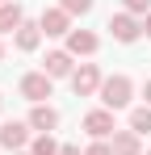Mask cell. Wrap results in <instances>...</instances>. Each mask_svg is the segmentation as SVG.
Returning a JSON list of instances; mask_svg holds the SVG:
<instances>
[{
  "instance_id": "6da1fadb",
  "label": "cell",
  "mask_w": 151,
  "mask_h": 155,
  "mask_svg": "<svg viewBox=\"0 0 151 155\" xmlns=\"http://www.w3.org/2000/svg\"><path fill=\"white\" fill-rule=\"evenodd\" d=\"M130 97H134L130 76H109L105 84H101V105H105V109H126Z\"/></svg>"
},
{
  "instance_id": "7a4b0ae2",
  "label": "cell",
  "mask_w": 151,
  "mask_h": 155,
  "mask_svg": "<svg viewBox=\"0 0 151 155\" xmlns=\"http://www.w3.org/2000/svg\"><path fill=\"white\" fill-rule=\"evenodd\" d=\"M101 71H97V63H80L72 71V88H76V97H92V92H101Z\"/></svg>"
},
{
  "instance_id": "3957f363",
  "label": "cell",
  "mask_w": 151,
  "mask_h": 155,
  "mask_svg": "<svg viewBox=\"0 0 151 155\" xmlns=\"http://www.w3.org/2000/svg\"><path fill=\"white\" fill-rule=\"evenodd\" d=\"M84 130H88V138H109V134H118L113 126V109H92V113H84Z\"/></svg>"
},
{
  "instance_id": "277c9868",
  "label": "cell",
  "mask_w": 151,
  "mask_h": 155,
  "mask_svg": "<svg viewBox=\"0 0 151 155\" xmlns=\"http://www.w3.org/2000/svg\"><path fill=\"white\" fill-rule=\"evenodd\" d=\"M21 97L34 101V105H46V97H50V76H46V71H29V76H21Z\"/></svg>"
},
{
  "instance_id": "5b68a950",
  "label": "cell",
  "mask_w": 151,
  "mask_h": 155,
  "mask_svg": "<svg viewBox=\"0 0 151 155\" xmlns=\"http://www.w3.org/2000/svg\"><path fill=\"white\" fill-rule=\"evenodd\" d=\"M38 25H42L46 38H67V34H72V13H63V8H46Z\"/></svg>"
},
{
  "instance_id": "8992f818",
  "label": "cell",
  "mask_w": 151,
  "mask_h": 155,
  "mask_svg": "<svg viewBox=\"0 0 151 155\" xmlns=\"http://www.w3.org/2000/svg\"><path fill=\"white\" fill-rule=\"evenodd\" d=\"M109 34H113L118 42H134V38L143 34V25H139L134 13H113V17H109Z\"/></svg>"
},
{
  "instance_id": "52a82bcc",
  "label": "cell",
  "mask_w": 151,
  "mask_h": 155,
  "mask_svg": "<svg viewBox=\"0 0 151 155\" xmlns=\"http://www.w3.org/2000/svg\"><path fill=\"white\" fill-rule=\"evenodd\" d=\"M29 122H4V126H0V143H4V147H8V151H21L25 143H29Z\"/></svg>"
},
{
  "instance_id": "ba28073f",
  "label": "cell",
  "mask_w": 151,
  "mask_h": 155,
  "mask_svg": "<svg viewBox=\"0 0 151 155\" xmlns=\"http://www.w3.org/2000/svg\"><path fill=\"white\" fill-rule=\"evenodd\" d=\"M29 126L42 130V134H50V130L59 126V109H50V105H34V109H29Z\"/></svg>"
},
{
  "instance_id": "9c48e42d",
  "label": "cell",
  "mask_w": 151,
  "mask_h": 155,
  "mask_svg": "<svg viewBox=\"0 0 151 155\" xmlns=\"http://www.w3.org/2000/svg\"><path fill=\"white\" fill-rule=\"evenodd\" d=\"M101 42H97V34H88V29H72L67 34V54H92Z\"/></svg>"
},
{
  "instance_id": "30bf717a",
  "label": "cell",
  "mask_w": 151,
  "mask_h": 155,
  "mask_svg": "<svg viewBox=\"0 0 151 155\" xmlns=\"http://www.w3.org/2000/svg\"><path fill=\"white\" fill-rule=\"evenodd\" d=\"M25 25V13H21V4H0V34H17V29Z\"/></svg>"
},
{
  "instance_id": "8fae6325",
  "label": "cell",
  "mask_w": 151,
  "mask_h": 155,
  "mask_svg": "<svg viewBox=\"0 0 151 155\" xmlns=\"http://www.w3.org/2000/svg\"><path fill=\"white\" fill-rule=\"evenodd\" d=\"M42 71H46L50 80L72 76V71H76V67H72V54H67V51H50V54H46V67H42Z\"/></svg>"
},
{
  "instance_id": "7c38bea8",
  "label": "cell",
  "mask_w": 151,
  "mask_h": 155,
  "mask_svg": "<svg viewBox=\"0 0 151 155\" xmlns=\"http://www.w3.org/2000/svg\"><path fill=\"white\" fill-rule=\"evenodd\" d=\"M109 147H113V155H143V143H139L134 130H118Z\"/></svg>"
},
{
  "instance_id": "4fadbf2b",
  "label": "cell",
  "mask_w": 151,
  "mask_h": 155,
  "mask_svg": "<svg viewBox=\"0 0 151 155\" xmlns=\"http://www.w3.org/2000/svg\"><path fill=\"white\" fill-rule=\"evenodd\" d=\"M38 42H42V25L25 21V25L17 29V51H38Z\"/></svg>"
},
{
  "instance_id": "5bb4252c",
  "label": "cell",
  "mask_w": 151,
  "mask_h": 155,
  "mask_svg": "<svg viewBox=\"0 0 151 155\" xmlns=\"http://www.w3.org/2000/svg\"><path fill=\"white\" fill-rule=\"evenodd\" d=\"M130 130L143 138V134H151V105H143V109H134L130 113Z\"/></svg>"
},
{
  "instance_id": "9a60e30c",
  "label": "cell",
  "mask_w": 151,
  "mask_h": 155,
  "mask_svg": "<svg viewBox=\"0 0 151 155\" xmlns=\"http://www.w3.org/2000/svg\"><path fill=\"white\" fill-rule=\"evenodd\" d=\"M59 151H63V147H59L50 134H38V138H34V147H29V155H59Z\"/></svg>"
},
{
  "instance_id": "2e32d148",
  "label": "cell",
  "mask_w": 151,
  "mask_h": 155,
  "mask_svg": "<svg viewBox=\"0 0 151 155\" xmlns=\"http://www.w3.org/2000/svg\"><path fill=\"white\" fill-rule=\"evenodd\" d=\"M59 8H63V13H80V17H84V13H92V0H59Z\"/></svg>"
},
{
  "instance_id": "e0dca14e",
  "label": "cell",
  "mask_w": 151,
  "mask_h": 155,
  "mask_svg": "<svg viewBox=\"0 0 151 155\" xmlns=\"http://www.w3.org/2000/svg\"><path fill=\"white\" fill-rule=\"evenodd\" d=\"M122 8L134 13V17H147V13H151V0H122Z\"/></svg>"
},
{
  "instance_id": "ac0fdd59",
  "label": "cell",
  "mask_w": 151,
  "mask_h": 155,
  "mask_svg": "<svg viewBox=\"0 0 151 155\" xmlns=\"http://www.w3.org/2000/svg\"><path fill=\"white\" fill-rule=\"evenodd\" d=\"M84 155H113V147H109V143L101 138V143H92V147H88V151H84Z\"/></svg>"
},
{
  "instance_id": "d6986e66",
  "label": "cell",
  "mask_w": 151,
  "mask_h": 155,
  "mask_svg": "<svg viewBox=\"0 0 151 155\" xmlns=\"http://www.w3.org/2000/svg\"><path fill=\"white\" fill-rule=\"evenodd\" d=\"M59 155H80V147H63V151H59Z\"/></svg>"
},
{
  "instance_id": "ffe728a7",
  "label": "cell",
  "mask_w": 151,
  "mask_h": 155,
  "mask_svg": "<svg viewBox=\"0 0 151 155\" xmlns=\"http://www.w3.org/2000/svg\"><path fill=\"white\" fill-rule=\"evenodd\" d=\"M143 97H147V105H151V80H147V84H143Z\"/></svg>"
},
{
  "instance_id": "44dd1931",
  "label": "cell",
  "mask_w": 151,
  "mask_h": 155,
  "mask_svg": "<svg viewBox=\"0 0 151 155\" xmlns=\"http://www.w3.org/2000/svg\"><path fill=\"white\" fill-rule=\"evenodd\" d=\"M143 29H147V38H151V13H147V17H143Z\"/></svg>"
},
{
  "instance_id": "7402d4cb",
  "label": "cell",
  "mask_w": 151,
  "mask_h": 155,
  "mask_svg": "<svg viewBox=\"0 0 151 155\" xmlns=\"http://www.w3.org/2000/svg\"><path fill=\"white\" fill-rule=\"evenodd\" d=\"M0 63H4V42H0Z\"/></svg>"
},
{
  "instance_id": "603a6c76",
  "label": "cell",
  "mask_w": 151,
  "mask_h": 155,
  "mask_svg": "<svg viewBox=\"0 0 151 155\" xmlns=\"http://www.w3.org/2000/svg\"><path fill=\"white\" fill-rule=\"evenodd\" d=\"M13 155H25V151H13Z\"/></svg>"
},
{
  "instance_id": "cb8c5ba5",
  "label": "cell",
  "mask_w": 151,
  "mask_h": 155,
  "mask_svg": "<svg viewBox=\"0 0 151 155\" xmlns=\"http://www.w3.org/2000/svg\"><path fill=\"white\" fill-rule=\"evenodd\" d=\"M0 4H8V0H0Z\"/></svg>"
},
{
  "instance_id": "d4e9b609",
  "label": "cell",
  "mask_w": 151,
  "mask_h": 155,
  "mask_svg": "<svg viewBox=\"0 0 151 155\" xmlns=\"http://www.w3.org/2000/svg\"><path fill=\"white\" fill-rule=\"evenodd\" d=\"M0 105H4V97H0Z\"/></svg>"
},
{
  "instance_id": "484cf974",
  "label": "cell",
  "mask_w": 151,
  "mask_h": 155,
  "mask_svg": "<svg viewBox=\"0 0 151 155\" xmlns=\"http://www.w3.org/2000/svg\"><path fill=\"white\" fill-rule=\"evenodd\" d=\"M147 155H151V151H147Z\"/></svg>"
}]
</instances>
